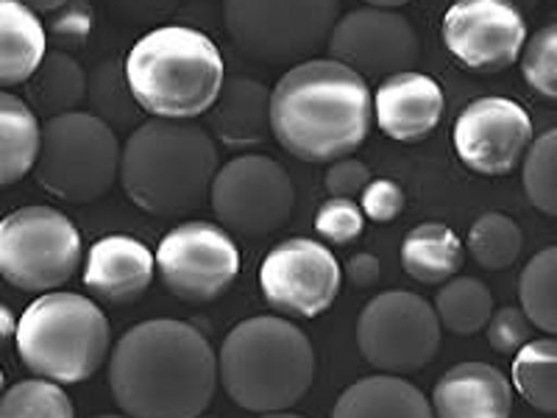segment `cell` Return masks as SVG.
I'll use <instances>...</instances> for the list:
<instances>
[{"instance_id":"1","label":"cell","mask_w":557,"mask_h":418,"mask_svg":"<svg viewBox=\"0 0 557 418\" xmlns=\"http://www.w3.org/2000/svg\"><path fill=\"white\" fill-rule=\"evenodd\" d=\"M109 388L128 418H198L218 391V357L196 327L153 318L114 343Z\"/></svg>"},{"instance_id":"2","label":"cell","mask_w":557,"mask_h":418,"mask_svg":"<svg viewBox=\"0 0 557 418\" xmlns=\"http://www.w3.org/2000/svg\"><path fill=\"white\" fill-rule=\"evenodd\" d=\"M368 82L335 59H307L271 89V134L290 157L312 165L337 162L371 134Z\"/></svg>"},{"instance_id":"3","label":"cell","mask_w":557,"mask_h":418,"mask_svg":"<svg viewBox=\"0 0 557 418\" xmlns=\"http://www.w3.org/2000/svg\"><path fill=\"white\" fill-rule=\"evenodd\" d=\"M218 168V148L190 121L139 123L121 148V182L143 212L178 218L201 207Z\"/></svg>"},{"instance_id":"4","label":"cell","mask_w":557,"mask_h":418,"mask_svg":"<svg viewBox=\"0 0 557 418\" xmlns=\"http://www.w3.org/2000/svg\"><path fill=\"white\" fill-rule=\"evenodd\" d=\"M315 380V348L278 316L240 321L221 343L218 382L248 413H282L305 399Z\"/></svg>"},{"instance_id":"5","label":"cell","mask_w":557,"mask_h":418,"mask_svg":"<svg viewBox=\"0 0 557 418\" xmlns=\"http://www.w3.org/2000/svg\"><path fill=\"white\" fill-rule=\"evenodd\" d=\"M132 98L159 121H193L209 112L226 82L218 45L190 26H159L126 57Z\"/></svg>"},{"instance_id":"6","label":"cell","mask_w":557,"mask_h":418,"mask_svg":"<svg viewBox=\"0 0 557 418\" xmlns=\"http://www.w3.org/2000/svg\"><path fill=\"white\" fill-rule=\"evenodd\" d=\"M17 355L32 374L78 385L107 362L112 330L92 298L51 291L34 298L17 321Z\"/></svg>"},{"instance_id":"7","label":"cell","mask_w":557,"mask_h":418,"mask_svg":"<svg viewBox=\"0 0 557 418\" xmlns=\"http://www.w3.org/2000/svg\"><path fill=\"white\" fill-rule=\"evenodd\" d=\"M121 139L89 112L48 118L39 128L37 182L67 204L107 196L121 176Z\"/></svg>"},{"instance_id":"8","label":"cell","mask_w":557,"mask_h":418,"mask_svg":"<svg viewBox=\"0 0 557 418\" xmlns=\"http://www.w3.org/2000/svg\"><path fill=\"white\" fill-rule=\"evenodd\" d=\"M341 20V0H223V23L246 57L265 64L307 62Z\"/></svg>"},{"instance_id":"9","label":"cell","mask_w":557,"mask_h":418,"mask_svg":"<svg viewBox=\"0 0 557 418\" xmlns=\"http://www.w3.org/2000/svg\"><path fill=\"white\" fill-rule=\"evenodd\" d=\"M82 262V235L53 207H23L0 221V276L23 293H51Z\"/></svg>"},{"instance_id":"10","label":"cell","mask_w":557,"mask_h":418,"mask_svg":"<svg viewBox=\"0 0 557 418\" xmlns=\"http://www.w3.org/2000/svg\"><path fill=\"white\" fill-rule=\"evenodd\" d=\"M357 348L382 374H412L435 360L441 321L424 296L387 291L371 298L357 321Z\"/></svg>"},{"instance_id":"11","label":"cell","mask_w":557,"mask_h":418,"mask_svg":"<svg viewBox=\"0 0 557 418\" xmlns=\"http://www.w3.org/2000/svg\"><path fill=\"white\" fill-rule=\"evenodd\" d=\"M209 198L218 226L235 235L265 237L290 221L296 190L276 159L243 153L218 168Z\"/></svg>"},{"instance_id":"12","label":"cell","mask_w":557,"mask_h":418,"mask_svg":"<svg viewBox=\"0 0 557 418\" xmlns=\"http://www.w3.org/2000/svg\"><path fill=\"white\" fill-rule=\"evenodd\" d=\"M153 266L173 296L190 305H207L235 285L240 248L218 223L187 221L162 237Z\"/></svg>"},{"instance_id":"13","label":"cell","mask_w":557,"mask_h":418,"mask_svg":"<svg viewBox=\"0 0 557 418\" xmlns=\"http://www.w3.org/2000/svg\"><path fill=\"white\" fill-rule=\"evenodd\" d=\"M335 254L310 237L278 243L260 268V287L278 316L315 318L335 305L341 293Z\"/></svg>"},{"instance_id":"14","label":"cell","mask_w":557,"mask_h":418,"mask_svg":"<svg viewBox=\"0 0 557 418\" xmlns=\"http://www.w3.org/2000/svg\"><path fill=\"white\" fill-rule=\"evenodd\" d=\"M444 42L469 70L502 73L519 62L527 17L507 0H455L444 17Z\"/></svg>"},{"instance_id":"15","label":"cell","mask_w":557,"mask_h":418,"mask_svg":"<svg viewBox=\"0 0 557 418\" xmlns=\"http://www.w3.org/2000/svg\"><path fill=\"white\" fill-rule=\"evenodd\" d=\"M455 151L469 171L480 176H507L521 165L532 143V121L510 98H476L455 123Z\"/></svg>"},{"instance_id":"16","label":"cell","mask_w":557,"mask_h":418,"mask_svg":"<svg viewBox=\"0 0 557 418\" xmlns=\"http://www.w3.org/2000/svg\"><path fill=\"white\" fill-rule=\"evenodd\" d=\"M330 59L346 64L362 78L396 76L412 70L421 57V42L407 17L387 9H357L332 28Z\"/></svg>"},{"instance_id":"17","label":"cell","mask_w":557,"mask_h":418,"mask_svg":"<svg viewBox=\"0 0 557 418\" xmlns=\"http://www.w3.org/2000/svg\"><path fill=\"white\" fill-rule=\"evenodd\" d=\"M374 121L396 143H421L437 128L446 109L444 87L426 73L405 70L387 76L380 84L376 96H371Z\"/></svg>"},{"instance_id":"18","label":"cell","mask_w":557,"mask_h":418,"mask_svg":"<svg viewBox=\"0 0 557 418\" xmlns=\"http://www.w3.org/2000/svg\"><path fill=\"white\" fill-rule=\"evenodd\" d=\"M153 254L146 243L126 235H109L92 243L84 262V287L109 305L137 302L153 282Z\"/></svg>"},{"instance_id":"19","label":"cell","mask_w":557,"mask_h":418,"mask_svg":"<svg viewBox=\"0 0 557 418\" xmlns=\"http://www.w3.org/2000/svg\"><path fill=\"white\" fill-rule=\"evenodd\" d=\"M430 405L435 418H510L513 391L499 368L460 362L437 380Z\"/></svg>"},{"instance_id":"20","label":"cell","mask_w":557,"mask_h":418,"mask_svg":"<svg viewBox=\"0 0 557 418\" xmlns=\"http://www.w3.org/2000/svg\"><path fill=\"white\" fill-rule=\"evenodd\" d=\"M209 123L223 146H260L271 134V89L257 78H228L209 107Z\"/></svg>"},{"instance_id":"21","label":"cell","mask_w":557,"mask_h":418,"mask_svg":"<svg viewBox=\"0 0 557 418\" xmlns=\"http://www.w3.org/2000/svg\"><path fill=\"white\" fill-rule=\"evenodd\" d=\"M332 418H435L424 393L396 374L357 380L337 399Z\"/></svg>"},{"instance_id":"22","label":"cell","mask_w":557,"mask_h":418,"mask_svg":"<svg viewBox=\"0 0 557 418\" xmlns=\"http://www.w3.org/2000/svg\"><path fill=\"white\" fill-rule=\"evenodd\" d=\"M45 53L48 34L39 14L20 0H0V87L26 84Z\"/></svg>"},{"instance_id":"23","label":"cell","mask_w":557,"mask_h":418,"mask_svg":"<svg viewBox=\"0 0 557 418\" xmlns=\"http://www.w3.org/2000/svg\"><path fill=\"white\" fill-rule=\"evenodd\" d=\"M462 262L460 237L446 223H421L401 243V268L421 285H444L460 273Z\"/></svg>"},{"instance_id":"24","label":"cell","mask_w":557,"mask_h":418,"mask_svg":"<svg viewBox=\"0 0 557 418\" xmlns=\"http://www.w3.org/2000/svg\"><path fill=\"white\" fill-rule=\"evenodd\" d=\"M28 98L32 112L48 118L76 112L87 98V73L82 64L64 51L45 53L34 76L28 78Z\"/></svg>"},{"instance_id":"25","label":"cell","mask_w":557,"mask_h":418,"mask_svg":"<svg viewBox=\"0 0 557 418\" xmlns=\"http://www.w3.org/2000/svg\"><path fill=\"white\" fill-rule=\"evenodd\" d=\"M39 118L23 98L0 93V187H12L37 165Z\"/></svg>"},{"instance_id":"26","label":"cell","mask_w":557,"mask_h":418,"mask_svg":"<svg viewBox=\"0 0 557 418\" xmlns=\"http://www.w3.org/2000/svg\"><path fill=\"white\" fill-rule=\"evenodd\" d=\"M513 388L532 410L555 416L557 410V343L555 337L527 341L516 352Z\"/></svg>"},{"instance_id":"27","label":"cell","mask_w":557,"mask_h":418,"mask_svg":"<svg viewBox=\"0 0 557 418\" xmlns=\"http://www.w3.org/2000/svg\"><path fill=\"white\" fill-rule=\"evenodd\" d=\"M491 312H494V296L485 282L474 276H451L435 298L437 321L455 335H476L485 330Z\"/></svg>"},{"instance_id":"28","label":"cell","mask_w":557,"mask_h":418,"mask_svg":"<svg viewBox=\"0 0 557 418\" xmlns=\"http://www.w3.org/2000/svg\"><path fill=\"white\" fill-rule=\"evenodd\" d=\"M89 109L98 121L107 123L114 134L117 128H137V121L143 118V109L132 98V89L126 82V67L117 59H107L87 76V98Z\"/></svg>"},{"instance_id":"29","label":"cell","mask_w":557,"mask_h":418,"mask_svg":"<svg viewBox=\"0 0 557 418\" xmlns=\"http://www.w3.org/2000/svg\"><path fill=\"white\" fill-rule=\"evenodd\" d=\"M519 302L527 321L541 332H557V248L549 246L527 262L519 279Z\"/></svg>"},{"instance_id":"30","label":"cell","mask_w":557,"mask_h":418,"mask_svg":"<svg viewBox=\"0 0 557 418\" xmlns=\"http://www.w3.org/2000/svg\"><path fill=\"white\" fill-rule=\"evenodd\" d=\"M524 248V235L513 218L502 212H485L471 223L469 254L471 260L485 271H505L519 260Z\"/></svg>"},{"instance_id":"31","label":"cell","mask_w":557,"mask_h":418,"mask_svg":"<svg viewBox=\"0 0 557 418\" xmlns=\"http://www.w3.org/2000/svg\"><path fill=\"white\" fill-rule=\"evenodd\" d=\"M524 193L530 204L544 216H557V132L549 128L541 137H532L530 148L524 153Z\"/></svg>"},{"instance_id":"32","label":"cell","mask_w":557,"mask_h":418,"mask_svg":"<svg viewBox=\"0 0 557 418\" xmlns=\"http://www.w3.org/2000/svg\"><path fill=\"white\" fill-rule=\"evenodd\" d=\"M0 418H76V410L57 382L39 377L0 393Z\"/></svg>"},{"instance_id":"33","label":"cell","mask_w":557,"mask_h":418,"mask_svg":"<svg viewBox=\"0 0 557 418\" xmlns=\"http://www.w3.org/2000/svg\"><path fill=\"white\" fill-rule=\"evenodd\" d=\"M521 73L539 96L557 98V26L549 23L521 48Z\"/></svg>"},{"instance_id":"34","label":"cell","mask_w":557,"mask_h":418,"mask_svg":"<svg viewBox=\"0 0 557 418\" xmlns=\"http://www.w3.org/2000/svg\"><path fill=\"white\" fill-rule=\"evenodd\" d=\"M366 229V216L360 204L351 198H330L323 201L315 216V232L332 246H346L355 243Z\"/></svg>"},{"instance_id":"35","label":"cell","mask_w":557,"mask_h":418,"mask_svg":"<svg viewBox=\"0 0 557 418\" xmlns=\"http://www.w3.org/2000/svg\"><path fill=\"white\" fill-rule=\"evenodd\" d=\"M89 32H92L89 0H67L62 9L51 12V20L45 26V34H51L62 48H82L89 39Z\"/></svg>"},{"instance_id":"36","label":"cell","mask_w":557,"mask_h":418,"mask_svg":"<svg viewBox=\"0 0 557 418\" xmlns=\"http://www.w3.org/2000/svg\"><path fill=\"white\" fill-rule=\"evenodd\" d=\"M487 343L499 355H516L532 335V323L527 321L524 312L519 307H502V310L491 312L485 323Z\"/></svg>"},{"instance_id":"37","label":"cell","mask_w":557,"mask_h":418,"mask_svg":"<svg viewBox=\"0 0 557 418\" xmlns=\"http://www.w3.org/2000/svg\"><path fill=\"white\" fill-rule=\"evenodd\" d=\"M360 209L368 221L391 223L401 216L405 209V190L393 179H371L362 187Z\"/></svg>"},{"instance_id":"38","label":"cell","mask_w":557,"mask_h":418,"mask_svg":"<svg viewBox=\"0 0 557 418\" xmlns=\"http://www.w3.org/2000/svg\"><path fill=\"white\" fill-rule=\"evenodd\" d=\"M371 182V171H368L366 162L360 159H337L332 162V168L323 176V184H326V193L332 198H355L360 196L362 187Z\"/></svg>"},{"instance_id":"39","label":"cell","mask_w":557,"mask_h":418,"mask_svg":"<svg viewBox=\"0 0 557 418\" xmlns=\"http://www.w3.org/2000/svg\"><path fill=\"white\" fill-rule=\"evenodd\" d=\"M380 260H376L374 254H355L346 266V279L355 287H371L380 282Z\"/></svg>"},{"instance_id":"40","label":"cell","mask_w":557,"mask_h":418,"mask_svg":"<svg viewBox=\"0 0 557 418\" xmlns=\"http://www.w3.org/2000/svg\"><path fill=\"white\" fill-rule=\"evenodd\" d=\"M176 7V0H121V12L128 17H151V14L171 12Z\"/></svg>"},{"instance_id":"41","label":"cell","mask_w":557,"mask_h":418,"mask_svg":"<svg viewBox=\"0 0 557 418\" xmlns=\"http://www.w3.org/2000/svg\"><path fill=\"white\" fill-rule=\"evenodd\" d=\"M14 332H17V318H14V312L0 302V348L12 341Z\"/></svg>"},{"instance_id":"42","label":"cell","mask_w":557,"mask_h":418,"mask_svg":"<svg viewBox=\"0 0 557 418\" xmlns=\"http://www.w3.org/2000/svg\"><path fill=\"white\" fill-rule=\"evenodd\" d=\"M20 3L37 14H51V12H57V9H62L67 0H20Z\"/></svg>"},{"instance_id":"43","label":"cell","mask_w":557,"mask_h":418,"mask_svg":"<svg viewBox=\"0 0 557 418\" xmlns=\"http://www.w3.org/2000/svg\"><path fill=\"white\" fill-rule=\"evenodd\" d=\"M362 3H368V9H399L405 7V3H410V0H362Z\"/></svg>"},{"instance_id":"44","label":"cell","mask_w":557,"mask_h":418,"mask_svg":"<svg viewBox=\"0 0 557 418\" xmlns=\"http://www.w3.org/2000/svg\"><path fill=\"white\" fill-rule=\"evenodd\" d=\"M507 3H513L519 12H527V9H535L539 7V0H507Z\"/></svg>"},{"instance_id":"45","label":"cell","mask_w":557,"mask_h":418,"mask_svg":"<svg viewBox=\"0 0 557 418\" xmlns=\"http://www.w3.org/2000/svg\"><path fill=\"white\" fill-rule=\"evenodd\" d=\"M257 418H301V416H293V413H262V416H257Z\"/></svg>"},{"instance_id":"46","label":"cell","mask_w":557,"mask_h":418,"mask_svg":"<svg viewBox=\"0 0 557 418\" xmlns=\"http://www.w3.org/2000/svg\"><path fill=\"white\" fill-rule=\"evenodd\" d=\"M0 393H3V371H0Z\"/></svg>"},{"instance_id":"47","label":"cell","mask_w":557,"mask_h":418,"mask_svg":"<svg viewBox=\"0 0 557 418\" xmlns=\"http://www.w3.org/2000/svg\"><path fill=\"white\" fill-rule=\"evenodd\" d=\"M98 418H128V416H98Z\"/></svg>"},{"instance_id":"48","label":"cell","mask_w":557,"mask_h":418,"mask_svg":"<svg viewBox=\"0 0 557 418\" xmlns=\"http://www.w3.org/2000/svg\"><path fill=\"white\" fill-rule=\"evenodd\" d=\"M198 418H215V416H203V413H201V416H198Z\"/></svg>"}]
</instances>
